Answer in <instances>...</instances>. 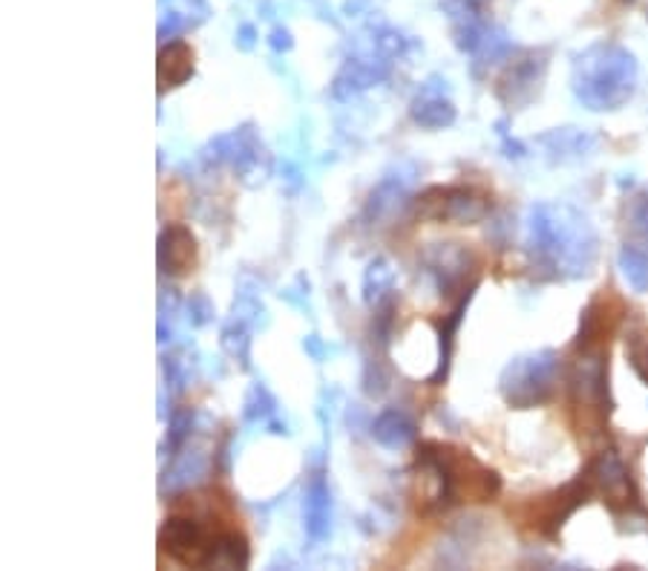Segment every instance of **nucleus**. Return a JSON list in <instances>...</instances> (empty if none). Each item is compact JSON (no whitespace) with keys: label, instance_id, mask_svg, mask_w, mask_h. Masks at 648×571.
Here are the masks:
<instances>
[{"label":"nucleus","instance_id":"f8f14e48","mask_svg":"<svg viewBox=\"0 0 648 571\" xmlns=\"http://www.w3.org/2000/svg\"><path fill=\"white\" fill-rule=\"evenodd\" d=\"M305 531L314 542H321L328 537V528H332V494H328L326 477L323 473H314L309 488H305Z\"/></svg>","mask_w":648,"mask_h":571},{"label":"nucleus","instance_id":"0eeeda50","mask_svg":"<svg viewBox=\"0 0 648 571\" xmlns=\"http://www.w3.org/2000/svg\"><path fill=\"white\" fill-rule=\"evenodd\" d=\"M588 477H591V485H594V494L603 496V502L608 505L614 514H643L640 494L634 488L632 471L628 464L619 459L617 450H603L596 454V459L585 468Z\"/></svg>","mask_w":648,"mask_h":571},{"label":"nucleus","instance_id":"ddd939ff","mask_svg":"<svg viewBox=\"0 0 648 571\" xmlns=\"http://www.w3.org/2000/svg\"><path fill=\"white\" fill-rule=\"evenodd\" d=\"M539 145L545 147V154L554 163H577V159H585L594 150L596 136H591L588 131H577V127H562V131L545 133Z\"/></svg>","mask_w":648,"mask_h":571},{"label":"nucleus","instance_id":"2eb2a0df","mask_svg":"<svg viewBox=\"0 0 648 571\" xmlns=\"http://www.w3.org/2000/svg\"><path fill=\"white\" fill-rule=\"evenodd\" d=\"M418 430L412 425V418H406L401 410H383L381 416L375 418L372 439L387 450H404L415 441Z\"/></svg>","mask_w":648,"mask_h":571},{"label":"nucleus","instance_id":"6e6552de","mask_svg":"<svg viewBox=\"0 0 648 571\" xmlns=\"http://www.w3.org/2000/svg\"><path fill=\"white\" fill-rule=\"evenodd\" d=\"M594 496V485H591V477L580 473L577 479H571L568 485H562L554 494L541 496L530 505V514H527V523L541 537H557L559 528L565 525V519L571 517L573 511L585 505L588 500Z\"/></svg>","mask_w":648,"mask_h":571},{"label":"nucleus","instance_id":"a878e982","mask_svg":"<svg viewBox=\"0 0 648 571\" xmlns=\"http://www.w3.org/2000/svg\"><path fill=\"white\" fill-rule=\"evenodd\" d=\"M254 44V26H248L245 24L243 30H239V47L243 49H248Z\"/></svg>","mask_w":648,"mask_h":571},{"label":"nucleus","instance_id":"4468645a","mask_svg":"<svg viewBox=\"0 0 648 571\" xmlns=\"http://www.w3.org/2000/svg\"><path fill=\"white\" fill-rule=\"evenodd\" d=\"M159 93L185 85L193 76V49L185 41H168L159 49Z\"/></svg>","mask_w":648,"mask_h":571},{"label":"nucleus","instance_id":"9b49d317","mask_svg":"<svg viewBox=\"0 0 648 571\" xmlns=\"http://www.w3.org/2000/svg\"><path fill=\"white\" fill-rule=\"evenodd\" d=\"M619 324V306L611 298H594L588 303L580 317V335L577 347L580 349H605L608 338Z\"/></svg>","mask_w":648,"mask_h":571},{"label":"nucleus","instance_id":"7ed1b4c3","mask_svg":"<svg viewBox=\"0 0 648 571\" xmlns=\"http://www.w3.org/2000/svg\"><path fill=\"white\" fill-rule=\"evenodd\" d=\"M559 379V356L554 349H541L534 356H522L511 361L502 372V395L511 407H539L554 395Z\"/></svg>","mask_w":648,"mask_h":571},{"label":"nucleus","instance_id":"9d476101","mask_svg":"<svg viewBox=\"0 0 648 571\" xmlns=\"http://www.w3.org/2000/svg\"><path fill=\"white\" fill-rule=\"evenodd\" d=\"M199 257L197 237L188 225H168L159 234V269L168 278H185L188 271H193Z\"/></svg>","mask_w":648,"mask_h":571},{"label":"nucleus","instance_id":"423d86ee","mask_svg":"<svg viewBox=\"0 0 648 571\" xmlns=\"http://www.w3.org/2000/svg\"><path fill=\"white\" fill-rule=\"evenodd\" d=\"M220 531V525L205 528L193 517H168L159 531V546L179 566L205 569V566H214Z\"/></svg>","mask_w":648,"mask_h":571},{"label":"nucleus","instance_id":"f3484780","mask_svg":"<svg viewBox=\"0 0 648 571\" xmlns=\"http://www.w3.org/2000/svg\"><path fill=\"white\" fill-rule=\"evenodd\" d=\"M617 266H619L623 278H626V283L632 286L634 292H637V294L648 292V251H646V248L628 246V243H626V246L619 248Z\"/></svg>","mask_w":648,"mask_h":571},{"label":"nucleus","instance_id":"f03ea898","mask_svg":"<svg viewBox=\"0 0 648 571\" xmlns=\"http://www.w3.org/2000/svg\"><path fill=\"white\" fill-rule=\"evenodd\" d=\"M571 87L582 108L594 113L619 110L637 90V58L611 41L594 44L577 55Z\"/></svg>","mask_w":648,"mask_h":571},{"label":"nucleus","instance_id":"1a4fd4ad","mask_svg":"<svg viewBox=\"0 0 648 571\" xmlns=\"http://www.w3.org/2000/svg\"><path fill=\"white\" fill-rule=\"evenodd\" d=\"M545 70H548V55L545 53H525L522 58L511 61V67L502 72L496 85L499 101L511 110L527 108L539 96Z\"/></svg>","mask_w":648,"mask_h":571},{"label":"nucleus","instance_id":"6ab92c4d","mask_svg":"<svg viewBox=\"0 0 648 571\" xmlns=\"http://www.w3.org/2000/svg\"><path fill=\"white\" fill-rule=\"evenodd\" d=\"M389 286H392V269L383 260H375L367 269V278H364V298L369 303H378L383 292H389Z\"/></svg>","mask_w":648,"mask_h":571},{"label":"nucleus","instance_id":"dca6fc26","mask_svg":"<svg viewBox=\"0 0 648 571\" xmlns=\"http://www.w3.org/2000/svg\"><path fill=\"white\" fill-rule=\"evenodd\" d=\"M412 119H415L421 127L442 131V127H450V124L456 122V108H453L450 99H444V93L424 87V93L412 101Z\"/></svg>","mask_w":648,"mask_h":571},{"label":"nucleus","instance_id":"a211bd4d","mask_svg":"<svg viewBox=\"0 0 648 571\" xmlns=\"http://www.w3.org/2000/svg\"><path fill=\"white\" fill-rule=\"evenodd\" d=\"M626 356L632 370L640 376L643 384L648 387V329L643 326H634L626 338Z\"/></svg>","mask_w":648,"mask_h":571},{"label":"nucleus","instance_id":"39448f33","mask_svg":"<svg viewBox=\"0 0 648 571\" xmlns=\"http://www.w3.org/2000/svg\"><path fill=\"white\" fill-rule=\"evenodd\" d=\"M415 211L435 223H479L490 211V197L473 186H433L415 200Z\"/></svg>","mask_w":648,"mask_h":571},{"label":"nucleus","instance_id":"aec40b11","mask_svg":"<svg viewBox=\"0 0 648 571\" xmlns=\"http://www.w3.org/2000/svg\"><path fill=\"white\" fill-rule=\"evenodd\" d=\"M271 410H275V402L268 399L266 390H262V387H254L252 395H248V402H245V418H248V422H257V418H266Z\"/></svg>","mask_w":648,"mask_h":571},{"label":"nucleus","instance_id":"b1692460","mask_svg":"<svg viewBox=\"0 0 648 571\" xmlns=\"http://www.w3.org/2000/svg\"><path fill=\"white\" fill-rule=\"evenodd\" d=\"M188 312L193 315V324H205L208 317L214 315L211 303H208V298H202V294H197V298H191V301H188Z\"/></svg>","mask_w":648,"mask_h":571},{"label":"nucleus","instance_id":"412c9836","mask_svg":"<svg viewBox=\"0 0 648 571\" xmlns=\"http://www.w3.org/2000/svg\"><path fill=\"white\" fill-rule=\"evenodd\" d=\"M191 425H193V410H179V413H174V418H170V448H179L185 439H188V433H191Z\"/></svg>","mask_w":648,"mask_h":571},{"label":"nucleus","instance_id":"4be33fe9","mask_svg":"<svg viewBox=\"0 0 648 571\" xmlns=\"http://www.w3.org/2000/svg\"><path fill=\"white\" fill-rule=\"evenodd\" d=\"M222 347L228 349L231 356L239 358L243 363L245 358H248V338H245L243 329H237V333H234V329H225V333H222Z\"/></svg>","mask_w":648,"mask_h":571},{"label":"nucleus","instance_id":"393cba45","mask_svg":"<svg viewBox=\"0 0 648 571\" xmlns=\"http://www.w3.org/2000/svg\"><path fill=\"white\" fill-rule=\"evenodd\" d=\"M271 47H275L277 53H282V49H291L289 30H275V32H271Z\"/></svg>","mask_w":648,"mask_h":571},{"label":"nucleus","instance_id":"20e7f679","mask_svg":"<svg viewBox=\"0 0 648 571\" xmlns=\"http://www.w3.org/2000/svg\"><path fill=\"white\" fill-rule=\"evenodd\" d=\"M571 404L582 413V425H603L611 413L608 361L605 349H580V358L568 372Z\"/></svg>","mask_w":648,"mask_h":571},{"label":"nucleus","instance_id":"5701e85b","mask_svg":"<svg viewBox=\"0 0 648 571\" xmlns=\"http://www.w3.org/2000/svg\"><path fill=\"white\" fill-rule=\"evenodd\" d=\"M628 220L637 232L648 234V193H640V197H634L632 209H628Z\"/></svg>","mask_w":648,"mask_h":571},{"label":"nucleus","instance_id":"f257e3e1","mask_svg":"<svg viewBox=\"0 0 648 571\" xmlns=\"http://www.w3.org/2000/svg\"><path fill=\"white\" fill-rule=\"evenodd\" d=\"M527 248L536 269L550 278H585L600 255V239L577 209L541 202L527 211Z\"/></svg>","mask_w":648,"mask_h":571}]
</instances>
